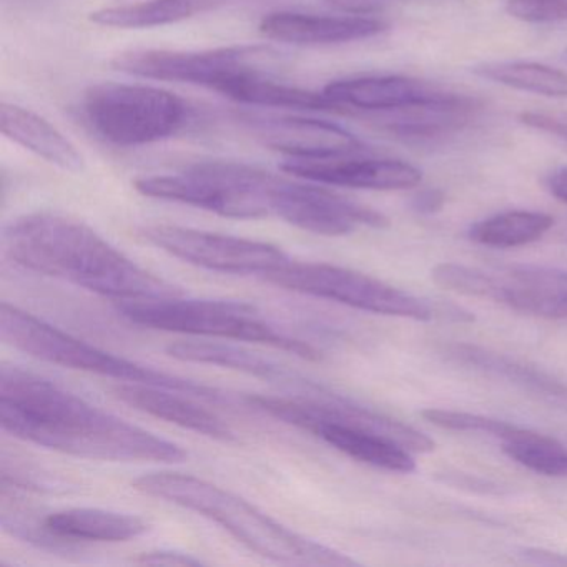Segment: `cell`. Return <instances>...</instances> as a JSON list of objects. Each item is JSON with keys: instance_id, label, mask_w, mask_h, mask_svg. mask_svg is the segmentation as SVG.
Returning <instances> with one entry per match:
<instances>
[{"instance_id": "2e32d148", "label": "cell", "mask_w": 567, "mask_h": 567, "mask_svg": "<svg viewBox=\"0 0 567 567\" xmlns=\"http://www.w3.org/2000/svg\"><path fill=\"white\" fill-rule=\"evenodd\" d=\"M483 112V104L466 95L443 92L431 101L364 117L380 131L403 141H434L470 127Z\"/></svg>"}, {"instance_id": "4dcf8cb0", "label": "cell", "mask_w": 567, "mask_h": 567, "mask_svg": "<svg viewBox=\"0 0 567 567\" xmlns=\"http://www.w3.org/2000/svg\"><path fill=\"white\" fill-rule=\"evenodd\" d=\"M135 563L154 564V566H202L204 560L197 559L192 554L181 553V550H148L141 554Z\"/></svg>"}, {"instance_id": "8992f818", "label": "cell", "mask_w": 567, "mask_h": 567, "mask_svg": "<svg viewBox=\"0 0 567 567\" xmlns=\"http://www.w3.org/2000/svg\"><path fill=\"white\" fill-rule=\"evenodd\" d=\"M275 178L277 175L241 162L208 161L172 174L137 178L135 190L220 217L257 220L271 215Z\"/></svg>"}, {"instance_id": "e575fe53", "label": "cell", "mask_w": 567, "mask_h": 567, "mask_svg": "<svg viewBox=\"0 0 567 567\" xmlns=\"http://www.w3.org/2000/svg\"><path fill=\"white\" fill-rule=\"evenodd\" d=\"M447 483H456L460 484V486H473L474 489H481L483 493L497 491L494 484L486 483V481L473 480V477L464 476V474H453V477H447Z\"/></svg>"}, {"instance_id": "6da1fadb", "label": "cell", "mask_w": 567, "mask_h": 567, "mask_svg": "<svg viewBox=\"0 0 567 567\" xmlns=\"http://www.w3.org/2000/svg\"><path fill=\"white\" fill-rule=\"evenodd\" d=\"M0 424L19 440L89 460L182 463L188 457L178 444L19 367L0 371Z\"/></svg>"}, {"instance_id": "4fadbf2b", "label": "cell", "mask_w": 567, "mask_h": 567, "mask_svg": "<svg viewBox=\"0 0 567 567\" xmlns=\"http://www.w3.org/2000/svg\"><path fill=\"white\" fill-rule=\"evenodd\" d=\"M363 154L285 158L281 171L328 187L381 192L408 190L420 185L423 178L421 171L406 162L364 157Z\"/></svg>"}, {"instance_id": "d6986e66", "label": "cell", "mask_w": 567, "mask_h": 567, "mask_svg": "<svg viewBox=\"0 0 567 567\" xmlns=\"http://www.w3.org/2000/svg\"><path fill=\"white\" fill-rule=\"evenodd\" d=\"M112 394L122 403L151 414L158 420L177 424L184 430L194 431L212 440L234 443L237 440L234 431L217 414L198 406L190 394L151 384L122 383L112 388Z\"/></svg>"}, {"instance_id": "d6a6232c", "label": "cell", "mask_w": 567, "mask_h": 567, "mask_svg": "<svg viewBox=\"0 0 567 567\" xmlns=\"http://www.w3.org/2000/svg\"><path fill=\"white\" fill-rule=\"evenodd\" d=\"M444 194L441 190H423L413 198L411 202V207L414 208V212L423 215H433L436 212H440L443 208Z\"/></svg>"}, {"instance_id": "ba28073f", "label": "cell", "mask_w": 567, "mask_h": 567, "mask_svg": "<svg viewBox=\"0 0 567 567\" xmlns=\"http://www.w3.org/2000/svg\"><path fill=\"white\" fill-rule=\"evenodd\" d=\"M115 71L148 81L175 82L210 89L227 97L240 82L275 75L280 54L267 45H230L207 51L138 49L111 62Z\"/></svg>"}, {"instance_id": "d4e9b609", "label": "cell", "mask_w": 567, "mask_h": 567, "mask_svg": "<svg viewBox=\"0 0 567 567\" xmlns=\"http://www.w3.org/2000/svg\"><path fill=\"white\" fill-rule=\"evenodd\" d=\"M474 74L494 84L544 97H567V72L537 62H491Z\"/></svg>"}, {"instance_id": "d590c367", "label": "cell", "mask_w": 567, "mask_h": 567, "mask_svg": "<svg viewBox=\"0 0 567 567\" xmlns=\"http://www.w3.org/2000/svg\"><path fill=\"white\" fill-rule=\"evenodd\" d=\"M564 59H566V61H567V52H566V54H564Z\"/></svg>"}, {"instance_id": "9c48e42d", "label": "cell", "mask_w": 567, "mask_h": 567, "mask_svg": "<svg viewBox=\"0 0 567 567\" xmlns=\"http://www.w3.org/2000/svg\"><path fill=\"white\" fill-rule=\"evenodd\" d=\"M265 281L285 290L347 305L368 313L416 321H431L440 317V308L434 305L370 275L337 265L295 261L290 258L287 264L271 271Z\"/></svg>"}, {"instance_id": "1f68e13d", "label": "cell", "mask_w": 567, "mask_h": 567, "mask_svg": "<svg viewBox=\"0 0 567 567\" xmlns=\"http://www.w3.org/2000/svg\"><path fill=\"white\" fill-rule=\"evenodd\" d=\"M517 556L524 563L536 564V566L567 567V554L543 549V547H524L517 550Z\"/></svg>"}, {"instance_id": "4316f807", "label": "cell", "mask_w": 567, "mask_h": 567, "mask_svg": "<svg viewBox=\"0 0 567 567\" xmlns=\"http://www.w3.org/2000/svg\"><path fill=\"white\" fill-rule=\"evenodd\" d=\"M421 416L427 423L441 427V430L464 431V433H481L487 436L501 440V443L519 440L530 433L526 427L516 426V424L506 423V421L494 420L481 414L464 413V411L437 410V408H427L421 411Z\"/></svg>"}, {"instance_id": "7c38bea8", "label": "cell", "mask_w": 567, "mask_h": 567, "mask_svg": "<svg viewBox=\"0 0 567 567\" xmlns=\"http://www.w3.org/2000/svg\"><path fill=\"white\" fill-rule=\"evenodd\" d=\"M241 124L271 151L287 158H321L363 154V142L340 125L285 114H244Z\"/></svg>"}, {"instance_id": "5b68a950", "label": "cell", "mask_w": 567, "mask_h": 567, "mask_svg": "<svg viewBox=\"0 0 567 567\" xmlns=\"http://www.w3.org/2000/svg\"><path fill=\"white\" fill-rule=\"evenodd\" d=\"M115 308L125 320L151 330L248 341L288 351L307 360L320 358L317 348L278 330L257 308L240 301L188 300L175 295L117 301Z\"/></svg>"}, {"instance_id": "30bf717a", "label": "cell", "mask_w": 567, "mask_h": 567, "mask_svg": "<svg viewBox=\"0 0 567 567\" xmlns=\"http://www.w3.org/2000/svg\"><path fill=\"white\" fill-rule=\"evenodd\" d=\"M148 244L181 258L185 264L225 275L267 278L290 260L281 248L250 238L231 237L215 231L178 225H151L142 228Z\"/></svg>"}, {"instance_id": "ffe728a7", "label": "cell", "mask_w": 567, "mask_h": 567, "mask_svg": "<svg viewBox=\"0 0 567 567\" xmlns=\"http://www.w3.org/2000/svg\"><path fill=\"white\" fill-rule=\"evenodd\" d=\"M447 360L477 373L514 384L519 390L536 394L550 403L567 404V384L550 377L546 371L520 363L507 354L487 350L470 343H453L444 347Z\"/></svg>"}, {"instance_id": "603a6c76", "label": "cell", "mask_w": 567, "mask_h": 567, "mask_svg": "<svg viewBox=\"0 0 567 567\" xmlns=\"http://www.w3.org/2000/svg\"><path fill=\"white\" fill-rule=\"evenodd\" d=\"M167 353L175 360L228 368V370L241 371V373L260 378V380L291 384L293 388H305L308 383V380L298 377L288 368H284L261 354L251 353L245 348L231 347V344L178 341V343L168 344Z\"/></svg>"}, {"instance_id": "52a82bcc", "label": "cell", "mask_w": 567, "mask_h": 567, "mask_svg": "<svg viewBox=\"0 0 567 567\" xmlns=\"http://www.w3.org/2000/svg\"><path fill=\"white\" fill-rule=\"evenodd\" d=\"M82 117L105 144L132 148L157 144L190 124V105L164 89L142 84L91 85L82 95Z\"/></svg>"}, {"instance_id": "8fae6325", "label": "cell", "mask_w": 567, "mask_h": 567, "mask_svg": "<svg viewBox=\"0 0 567 567\" xmlns=\"http://www.w3.org/2000/svg\"><path fill=\"white\" fill-rule=\"evenodd\" d=\"M271 215L301 230L324 237H341L361 227H388V218L380 212L303 178H275Z\"/></svg>"}, {"instance_id": "277c9868", "label": "cell", "mask_w": 567, "mask_h": 567, "mask_svg": "<svg viewBox=\"0 0 567 567\" xmlns=\"http://www.w3.org/2000/svg\"><path fill=\"white\" fill-rule=\"evenodd\" d=\"M0 337L16 350L31 357L71 370L87 371L124 383L151 384L172 391L190 394L195 400H205L212 404H231L234 398L208 384L197 383L177 374L164 373L154 368L135 363L127 358L117 357L87 341L79 340L71 333L52 327L48 321L34 317L16 305L2 303L0 307Z\"/></svg>"}, {"instance_id": "f1b7e54d", "label": "cell", "mask_w": 567, "mask_h": 567, "mask_svg": "<svg viewBox=\"0 0 567 567\" xmlns=\"http://www.w3.org/2000/svg\"><path fill=\"white\" fill-rule=\"evenodd\" d=\"M520 124L534 131L547 132L560 141L567 142V117L543 114V112H524L519 115Z\"/></svg>"}, {"instance_id": "484cf974", "label": "cell", "mask_w": 567, "mask_h": 567, "mask_svg": "<svg viewBox=\"0 0 567 567\" xmlns=\"http://www.w3.org/2000/svg\"><path fill=\"white\" fill-rule=\"evenodd\" d=\"M503 451L526 470L550 477H567V447L554 437L530 431L503 443Z\"/></svg>"}, {"instance_id": "44dd1931", "label": "cell", "mask_w": 567, "mask_h": 567, "mask_svg": "<svg viewBox=\"0 0 567 567\" xmlns=\"http://www.w3.org/2000/svg\"><path fill=\"white\" fill-rule=\"evenodd\" d=\"M0 128L6 137L64 172H81L84 157L74 144L42 115L4 102L0 109Z\"/></svg>"}, {"instance_id": "ac0fdd59", "label": "cell", "mask_w": 567, "mask_h": 567, "mask_svg": "<svg viewBox=\"0 0 567 567\" xmlns=\"http://www.w3.org/2000/svg\"><path fill=\"white\" fill-rule=\"evenodd\" d=\"M14 530L29 540L125 543L147 533L148 524L142 517L117 511L71 507L49 514L38 527H14Z\"/></svg>"}, {"instance_id": "5bb4252c", "label": "cell", "mask_w": 567, "mask_h": 567, "mask_svg": "<svg viewBox=\"0 0 567 567\" xmlns=\"http://www.w3.org/2000/svg\"><path fill=\"white\" fill-rule=\"evenodd\" d=\"M483 298L533 317L567 320V270L514 265L486 271Z\"/></svg>"}, {"instance_id": "7a4b0ae2", "label": "cell", "mask_w": 567, "mask_h": 567, "mask_svg": "<svg viewBox=\"0 0 567 567\" xmlns=\"http://www.w3.org/2000/svg\"><path fill=\"white\" fill-rule=\"evenodd\" d=\"M2 245L21 267L115 301L182 295L177 287L109 244L94 228L68 215H22L6 227Z\"/></svg>"}, {"instance_id": "836d02e7", "label": "cell", "mask_w": 567, "mask_h": 567, "mask_svg": "<svg viewBox=\"0 0 567 567\" xmlns=\"http://www.w3.org/2000/svg\"><path fill=\"white\" fill-rule=\"evenodd\" d=\"M546 188L554 198L567 204V167L557 168L547 175Z\"/></svg>"}, {"instance_id": "cb8c5ba5", "label": "cell", "mask_w": 567, "mask_h": 567, "mask_svg": "<svg viewBox=\"0 0 567 567\" xmlns=\"http://www.w3.org/2000/svg\"><path fill=\"white\" fill-rule=\"evenodd\" d=\"M553 225L554 218L540 212H504L471 225L467 237L483 247L517 248L540 240Z\"/></svg>"}, {"instance_id": "f546056e", "label": "cell", "mask_w": 567, "mask_h": 567, "mask_svg": "<svg viewBox=\"0 0 567 567\" xmlns=\"http://www.w3.org/2000/svg\"><path fill=\"white\" fill-rule=\"evenodd\" d=\"M408 0H327V4L344 14L370 16L384 11L391 6L401 4Z\"/></svg>"}, {"instance_id": "3957f363", "label": "cell", "mask_w": 567, "mask_h": 567, "mask_svg": "<svg viewBox=\"0 0 567 567\" xmlns=\"http://www.w3.org/2000/svg\"><path fill=\"white\" fill-rule=\"evenodd\" d=\"M141 493L194 511L224 527L248 549L267 559L297 566H358L347 554L295 533L244 497L202 477L181 473L142 474L134 481Z\"/></svg>"}, {"instance_id": "7402d4cb", "label": "cell", "mask_w": 567, "mask_h": 567, "mask_svg": "<svg viewBox=\"0 0 567 567\" xmlns=\"http://www.w3.org/2000/svg\"><path fill=\"white\" fill-rule=\"evenodd\" d=\"M241 0H141L92 12L91 21L102 28L154 29L178 24L218 11Z\"/></svg>"}, {"instance_id": "83f0119b", "label": "cell", "mask_w": 567, "mask_h": 567, "mask_svg": "<svg viewBox=\"0 0 567 567\" xmlns=\"http://www.w3.org/2000/svg\"><path fill=\"white\" fill-rule=\"evenodd\" d=\"M506 11L529 24L567 22V0H506Z\"/></svg>"}, {"instance_id": "9a60e30c", "label": "cell", "mask_w": 567, "mask_h": 567, "mask_svg": "<svg viewBox=\"0 0 567 567\" xmlns=\"http://www.w3.org/2000/svg\"><path fill=\"white\" fill-rule=\"evenodd\" d=\"M321 92L333 112L361 118L420 104L443 94L434 85L403 75L341 79L324 85Z\"/></svg>"}, {"instance_id": "e0dca14e", "label": "cell", "mask_w": 567, "mask_h": 567, "mask_svg": "<svg viewBox=\"0 0 567 567\" xmlns=\"http://www.w3.org/2000/svg\"><path fill=\"white\" fill-rule=\"evenodd\" d=\"M380 19L367 16H324L308 12H274L261 19L260 32L270 41L300 48L350 44L367 41L386 31Z\"/></svg>"}]
</instances>
